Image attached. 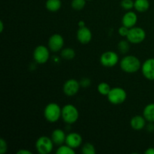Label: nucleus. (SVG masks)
<instances>
[{
  "mask_svg": "<svg viewBox=\"0 0 154 154\" xmlns=\"http://www.w3.org/2000/svg\"><path fill=\"white\" fill-rule=\"evenodd\" d=\"M138 21V16L136 14L132 11H127L122 18V23L127 28L130 29L135 26Z\"/></svg>",
  "mask_w": 154,
  "mask_h": 154,
  "instance_id": "obj_14",
  "label": "nucleus"
},
{
  "mask_svg": "<svg viewBox=\"0 0 154 154\" xmlns=\"http://www.w3.org/2000/svg\"><path fill=\"white\" fill-rule=\"evenodd\" d=\"M134 8L138 12H146L150 8V2L148 0H135Z\"/></svg>",
  "mask_w": 154,
  "mask_h": 154,
  "instance_id": "obj_19",
  "label": "nucleus"
},
{
  "mask_svg": "<svg viewBox=\"0 0 154 154\" xmlns=\"http://www.w3.org/2000/svg\"><path fill=\"white\" fill-rule=\"evenodd\" d=\"M107 97L110 103L113 105H120L126 100L127 93L122 87H114L110 90Z\"/></svg>",
  "mask_w": 154,
  "mask_h": 154,
  "instance_id": "obj_4",
  "label": "nucleus"
},
{
  "mask_svg": "<svg viewBox=\"0 0 154 154\" xmlns=\"http://www.w3.org/2000/svg\"><path fill=\"white\" fill-rule=\"evenodd\" d=\"M141 72L146 79L154 81V58L146 60L141 65Z\"/></svg>",
  "mask_w": 154,
  "mask_h": 154,
  "instance_id": "obj_11",
  "label": "nucleus"
},
{
  "mask_svg": "<svg viewBox=\"0 0 154 154\" xmlns=\"http://www.w3.org/2000/svg\"><path fill=\"white\" fill-rule=\"evenodd\" d=\"M146 119L144 116L136 115L132 117L130 120V126L134 130L140 131L142 130L146 126Z\"/></svg>",
  "mask_w": 154,
  "mask_h": 154,
  "instance_id": "obj_16",
  "label": "nucleus"
},
{
  "mask_svg": "<svg viewBox=\"0 0 154 154\" xmlns=\"http://www.w3.org/2000/svg\"><path fill=\"white\" fill-rule=\"evenodd\" d=\"M44 116L47 121L56 123L62 117V108L55 102L48 104L44 111Z\"/></svg>",
  "mask_w": 154,
  "mask_h": 154,
  "instance_id": "obj_2",
  "label": "nucleus"
},
{
  "mask_svg": "<svg viewBox=\"0 0 154 154\" xmlns=\"http://www.w3.org/2000/svg\"><path fill=\"white\" fill-rule=\"evenodd\" d=\"M79 118L78 108L72 104H67L62 108V119L67 124H74Z\"/></svg>",
  "mask_w": 154,
  "mask_h": 154,
  "instance_id": "obj_3",
  "label": "nucleus"
},
{
  "mask_svg": "<svg viewBox=\"0 0 154 154\" xmlns=\"http://www.w3.org/2000/svg\"><path fill=\"white\" fill-rule=\"evenodd\" d=\"M8 151V144L3 138L0 139V154H4Z\"/></svg>",
  "mask_w": 154,
  "mask_h": 154,
  "instance_id": "obj_27",
  "label": "nucleus"
},
{
  "mask_svg": "<svg viewBox=\"0 0 154 154\" xmlns=\"http://www.w3.org/2000/svg\"><path fill=\"white\" fill-rule=\"evenodd\" d=\"M126 38L130 43L137 45L144 42L146 38V32L141 27L134 26L129 30Z\"/></svg>",
  "mask_w": 154,
  "mask_h": 154,
  "instance_id": "obj_6",
  "label": "nucleus"
},
{
  "mask_svg": "<svg viewBox=\"0 0 154 154\" xmlns=\"http://www.w3.org/2000/svg\"><path fill=\"white\" fill-rule=\"evenodd\" d=\"M75 50L70 48H64L61 51V57L66 60H72L75 57Z\"/></svg>",
  "mask_w": 154,
  "mask_h": 154,
  "instance_id": "obj_20",
  "label": "nucleus"
},
{
  "mask_svg": "<svg viewBox=\"0 0 154 154\" xmlns=\"http://www.w3.org/2000/svg\"><path fill=\"white\" fill-rule=\"evenodd\" d=\"M79 82L80 84H81V87H84V88H87V87L91 85V80L87 78H82Z\"/></svg>",
  "mask_w": 154,
  "mask_h": 154,
  "instance_id": "obj_29",
  "label": "nucleus"
},
{
  "mask_svg": "<svg viewBox=\"0 0 154 154\" xmlns=\"http://www.w3.org/2000/svg\"><path fill=\"white\" fill-rule=\"evenodd\" d=\"M145 154H154V147H149L144 152Z\"/></svg>",
  "mask_w": 154,
  "mask_h": 154,
  "instance_id": "obj_32",
  "label": "nucleus"
},
{
  "mask_svg": "<svg viewBox=\"0 0 154 154\" xmlns=\"http://www.w3.org/2000/svg\"><path fill=\"white\" fill-rule=\"evenodd\" d=\"M61 0H47L45 2V8L51 12H57L61 8Z\"/></svg>",
  "mask_w": 154,
  "mask_h": 154,
  "instance_id": "obj_18",
  "label": "nucleus"
},
{
  "mask_svg": "<svg viewBox=\"0 0 154 154\" xmlns=\"http://www.w3.org/2000/svg\"><path fill=\"white\" fill-rule=\"evenodd\" d=\"M87 0H72L71 6L75 11H81L86 6Z\"/></svg>",
  "mask_w": 154,
  "mask_h": 154,
  "instance_id": "obj_25",
  "label": "nucleus"
},
{
  "mask_svg": "<svg viewBox=\"0 0 154 154\" xmlns=\"http://www.w3.org/2000/svg\"><path fill=\"white\" fill-rule=\"evenodd\" d=\"M87 1H93V0H87Z\"/></svg>",
  "mask_w": 154,
  "mask_h": 154,
  "instance_id": "obj_35",
  "label": "nucleus"
},
{
  "mask_svg": "<svg viewBox=\"0 0 154 154\" xmlns=\"http://www.w3.org/2000/svg\"><path fill=\"white\" fill-rule=\"evenodd\" d=\"M147 130L148 132H153L154 131V123H150L149 122V124L147 125Z\"/></svg>",
  "mask_w": 154,
  "mask_h": 154,
  "instance_id": "obj_30",
  "label": "nucleus"
},
{
  "mask_svg": "<svg viewBox=\"0 0 154 154\" xmlns=\"http://www.w3.org/2000/svg\"><path fill=\"white\" fill-rule=\"evenodd\" d=\"M134 3L135 2L133 0H122L120 5L124 10L131 11L132 8H134Z\"/></svg>",
  "mask_w": 154,
  "mask_h": 154,
  "instance_id": "obj_26",
  "label": "nucleus"
},
{
  "mask_svg": "<svg viewBox=\"0 0 154 154\" xmlns=\"http://www.w3.org/2000/svg\"><path fill=\"white\" fill-rule=\"evenodd\" d=\"M78 26L79 27H83V26H85V23L84 21L81 20L79 23H78Z\"/></svg>",
  "mask_w": 154,
  "mask_h": 154,
  "instance_id": "obj_34",
  "label": "nucleus"
},
{
  "mask_svg": "<svg viewBox=\"0 0 154 154\" xmlns=\"http://www.w3.org/2000/svg\"><path fill=\"white\" fill-rule=\"evenodd\" d=\"M129 28H127V27L123 25L122 26H120V28L118 29V33L120 36H122V37H126L128 33H129Z\"/></svg>",
  "mask_w": 154,
  "mask_h": 154,
  "instance_id": "obj_28",
  "label": "nucleus"
},
{
  "mask_svg": "<svg viewBox=\"0 0 154 154\" xmlns=\"http://www.w3.org/2000/svg\"><path fill=\"white\" fill-rule=\"evenodd\" d=\"M3 29H4V24H3V21H0V32H2Z\"/></svg>",
  "mask_w": 154,
  "mask_h": 154,
  "instance_id": "obj_33",
  "label": "nucleus"
},
{
  "mask_svg": "<svg viewBox=\"0 0 154 154\" xmlns=\"http://www.w3.org/2000/svg\"><path fill=\"white\" fill-rule=\"evenodd\" d=\"M81 152L84 154H95L96 150L95 146L90 142H87L82 146Z\"/></svg>",
  "mask_w": 154,
  "mask_h": 154,
  "instance_id": "obj_24",
  "label": "nucleus"
},
{
  "mask_svg": "<svg viewBox=\"0 0 154 154\" xmlns=\"http://www.w3.org/2000/svg\"><path fill=\"white\" fill-rule=\"evenodd\" d=\"M64 46V38L60 34L52 35L48 40V48L52 52H59L62 51Z\"/></svg>",
  "mask_w": 154,
  "mask_h": 154,
  "instance_id": "obj_10",
  "label": "nucleus"
},
{
  "mask_svg": "<svg viewBox=\"0 0 154 154\" xmlns=\"http://www.w3.org/2000/svg\"><path fill=\"white\" fill-rule=\"evenodd\" d=\"M54 144L51 138L48 136L39 137L35 142V147L37 151L40 154H49L54 149Z\"/></svg>",
  "mask_w": 154,
  "mask_h": 154,
  "instance_id": "obj_5",
  "label": "nucleus"
},
{
  "mask_svg": "<svg viewBox=\"0 0 154 154\" xmlns=\"http://www.w3.org/2000/svg\"><path fill=\"white\" fill-rule=\"evenodd\" d=\"M34 60L38 64H45L50 59V49L45 45H38L33 52Z\"/></svg>",
  "mask_w": 154,
  "mask_h": 154,
  "instance_id": "obj_7",
  "label": "nucleus"
},
{
  "mask_svg": "<svg viewBox=\"0 0 154 154\" xmlns=\"http://www.w3.org/2000/svg\"><path fill=\"white\" fill-rule=\"evenodd\" d=\"M97 90H98V92H99L101 95L107 96L108 93H109L110 90H111V88L108 83L101 82L100 84L98 85Z\"/></svg>",
  "mask_w": 154,
  "mask_h": 154,
  "instance_id": "obj_22",
  "label": "nucleus"
},
{
  "mask_svg": "<svg viewBox=\"0 0 154 154\" xmlns=\"http://www.w3.org/2000/svg\"><path fill=\"white\" fill-rule=\"evenodd\" d=\"M141 63L139 59L133 55L125 56L120 60V66L122 70L126 73L132 74L138 72L141 68Z\"/></svg>",
  "mask_w": 154,
  "mask_h": 154,
  "instance_id": "obj_1",
  "label": "nucleus"
},
{
  "mask_svg": "<svg viewBox=\"0 0 154 154\" xmlns=\"http://www.w3.org/2000/svg\"><path fill=\"white\" fill-rule=\"evenodd\" d=\"M129 43L130 42L128 40H122L120 41L118 43V45H117V48H118V51H120L121 54H126V53L129 52V48H130V46H129Z\"/></svg>",
  "mask_w": 154,
  "mask_h": 154,
  "instance_id": "obj_23",
  "label": "nucleus"
},
{
  "mask_svg": "<svg viewBox=\"0 0 154 154\" xmlns=\"http://www.w3.org/2000/svg\"><path fill=\"white\" fill-rule=\"evenodd\" d=\"M119 63V57L114 51H105L101 55L100 63L102 66L107 68H111L115 66Z\"/></svg>",
  "mask_w": 154,
  "mask_h": 154,
  "instance_id": "obj_8",
  "label": "nucleus"
},
{
  "mask_svg": "<svg viewBox=\"0 0 154 154\" xmlns=\"http://www.w3.org/2000/svg\"><path fill=\"white\" fill-rule=\"evenodd\" d=\"M143 116L147 122L154 123V103H150L144 107Z\"/></svg>",
  "mask_w": 154,
  "mask_h": 154,
  "instance_id": "obj_17",
  "label": "nucleus"
},
{
  "mask_svg": "<svg viewBox=\"0 0 154 154\" xmlns=\"http://www.w3.org/2000/svg\"><path fill=\"white\" fill-rule=\"evenodd\" d=\"M17 154H32V153L30 150H23V149H21V150H18L17 152Z\"/></svg>",
  "mask_w": 154,
  "mask_h": 154,
  "instance_id": "obj_31",
  "label": "nucleus"
},
{
  "mask_svg": "<svg viewBox=\"0 0 154 154\" xmlns=\"http://www.w3.org/2000/svg\"><path fill=\"white\" fill-rule=\"evenodd\" d=\"M56 153L57 154H75V149L71 147L70 146L63 144L57 148Z\"/></svg>",
  "mask_w": 154,
  "mask_h": 154,
  "instance_id": "obj_21",
  "label": "nucleus"
},
{
  "mask_svg": "<svg viewBox=\"0 0 154 154\" xmlns=\"http://www.w3.org/2000/svg\"><path fill=\"white\" fill-rule=\"evenodd\" d=\"M82 136L77 132H71V133L68 134L67 136H66V144L70 146L73 149L79 147L82 144Z\"/></svg>",
  "mask_w": 154,
  "mask_h": 154,
  "instance_id": "obj_13",
  "label": "nucleus"
},
{
  "mask_svg": "<svg viewBox=\"0 0 154 154\" xmlns=\"http://www.w3.org/2000/svg\"><path fill=\"white\" fill-rule=\"evenodd\" d=\"M93 38L91 30L87 26L79 27L78 32H77V39L80 43L83 45H87L90 43Z\"/></svg>",
  "mask_w": 154,
  "mask_h": 154,
  "instance_id": "obj_12",
  "label": "nucleus"
},
{
  "mask_svg": "<svg viewBox=\"0 0 154 154\" xmlns=\"http://www.w3.org/2000/svg\"><path fill=\"white\" fill-rule=\"evenodd\" d=\"M81 84L75 79H69L63 84V93L67 96H74L79 92Z\"/></svg>",
  "mask_w": 154,
  "mask_h": 154,
  "instance_id": "obj_9",
  "label": "nucleus"
},
{
  "mask_svg": "<svg viewBox=\"0 0 154 154\" xmlns=\"http://www.w3.org/2000/svg\"><path fill=\"white\" fill-rule=\"evenodd\" d=\"M67 135H66L64 131L61 129H56L53 131L51 134V139L56 145L60 146L66 143Z\"/></svg>",
  "mask_w": 154,
  "mask_h": 154,
  "instance_id": "obj_15",
  "label": "nucleus"
}]
</instances>
